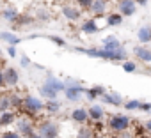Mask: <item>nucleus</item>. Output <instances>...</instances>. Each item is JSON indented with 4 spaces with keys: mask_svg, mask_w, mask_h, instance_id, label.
Here are the masks:
<instances>
[{
    "mask_svg": "<svg viewBox=\"0 0 151 138\" xmlns=\"http://www.w3.org/2000/svg\"><path fill=\"white\" fill-rule=\"evenodd\" d=\"M75 51H80V53H86L87 57H96V58H101V60H110V62L128 60L124 50L117 51V53H112V51H105L103 48H75Z\"/></svg>",
    "mask_w": 151,
    "mask_h": 138,
    "instance_id": "nucleus-1",
    "label": "nucleus"
},
{
    "mask_svg": "<svg viewBox=\"0 0 151 138\" xmlns=\"http://www.w3.org/2000/svg\"><path fill=\"white\" fill-rule=\"evenodd\" d=\"M130 124H132V120H130V117L126 113H114V115L109 117V122H107L110 131L116 133V134H123L130 127Z\"/></svg>",
    "mask_w": 151,
    "mask_h": 138,
    "instance_id": "nucleus-2",
    "label": "nucleus"
},
{
    "mask_svg": "<svg viewBox=\"0 0 151 138\" xmlns=\"http://www.w3.org/2000/svg\"><path fill=\"white\" fill-rule=\"evenodd\" d=\"M66 89H64V97L68 99V101H78L84 94H86V87H82L77 80H71V78H68L66 82Z\"/></svg>",
    "mask_w": 151,
    "mask_h": 138,
    "instance_id": "nucleus-3",
    "label": "nucleus"
},
{
    "mask_svg": "<svg viewBox=\"0 0 151 138\" xmlns=\"http://www.w3.org/2000/svg\"><path fill=\"white\" fill-rule=\"evenodd\" d=\"M23 108L27 110L29 115H36L45 110V101L36 96H27V97H23Z\"/></svg>",
    "mask_w": 151,
    "mask_h": 138,
    "instance_id": "nucleus-4",
    "label": "nucleus"
},
{
    "mask_svg": "<svg viewBox=\"0 0 151 138\" xmlns=\"http://www.w3.org/2000/svg\"><path fill=\"white\" fill-rule=\"evenodd\" d=\"M37 133H39L43 138H57V136H59V126H57L55 122L45 120V122L37 127Z\"/></svg>",
    "mask_w": 151,
    "mask_h": 138,
    "instance_id": "nucleus-5",
    "label": "nucleus"
},
{
    "mask_svg": "<svg viewBox=\"0 0 151 138\" xmlns=\"http://www.w3.org/2000/svg\"><path fill=\"white\" fill-rule=\"evenodd\" d=\"M16 126H18V133H20L22 136H27V138L36 131V129H34V122H32V119H29V117H18Z\"/></svg>",
    "mask_w": 151,
    "mask_h": 138,
    "instance_id": "nucleus-6",
    "label": "nucleus"
},
{
    "mask_svg": "<svg viewBox=\"0 0 151 138\" xmlns=\"http://www.w3.org/2000/svg\"><path fill=\"white\" fill-rule=\"evenodd\" d=\"M137 11L135 0H117V13L121 16H133Z\"/></svg>",
    "mask_w": 151,
    "mask_h": 138,
    "instance_id": "nucleus-7",
    "label": "nucleus"
},
{
    "mask_svg": "<svg viewBox=\"0 0 151 138\" xmlns=\"http://www.w3.org/2000/svg\"><path fill=\"white\" fill-rule=\"evenodd\" d=\"M100 18H101V16H96V18H87V20L82 23L80 30H82L84 34H96V32H100V30H101Z\"/></svg>",
    "mask_w": 151,
    "mask_h": 138,
    "instance_id": "nucleus-8",
    "label": "nucleus"
},
{
    "mask_svg": "<svg viewBox=\"0 0 151 138\" xmlns=\"http://www.w3.org/2000/svg\"><path fill=\"white\" fill-rule=\"evenodd\" d=\"M105 51H112V53H117V51H123L124 48H123V44H121V41L116 37V36H107L105 39H103V46H101Z\"/></svg>",
    "mask_w": 151,
    "mask_h": 138,
    "instance_id": "nucleus-9",
    "label": "nucleus"
},
{
    "mask_svg": "<svg viewBox=\"0 0 151 138\" xmlns=\"http://www.w3.org/2000/svg\"><path fill=\"white\" fill-rule=\"evenodd\" d=\"M62 14H64V18L69 20V21H77V20L82 18V11L78 9L77 4H68V6H64V7H62Z\"/></svg>",
    "mask_w": 151,
    "mask_h": 138,
    "instance_id": "nucleus-10",
    "label": "nucleus"
},
{
    "mask_svg": "<svg viewBox=\"0 0 151 138\" xmlns=\"http://www.w3.org/2000/svg\"><path fill=\"white\" fill-rule=\"evenodd\" d=\"M20 82V75L14 67H6L4 69V83L6 87H16Z\"/></svg>",
    "mask_w": 151,
    "mask_h": 138,
    "instance_id": "nucleus-11",
    "label": "nucleus"
},
{
    "mask_svg": "<svg viewBox=\"0 0 151 138\" xmlns=\"http://www.w3.org/2000/svg\"><path fill=\"white\" fill-rule=\"evenodd\" d=\"M43 85L50 87V89H52V90H55L57 94H59V92H64V89H66V83H64L62 80L55 78L53 75H48V76L45 78V83H43Z\"/></svg>",
    "mask_w": 151,
    "mask_h": 138,
    "instance_id": "nucleus-12",
    "label": "nucleus"
},
{
    "mask_svg": "<svg viewBox=\"0 0 151 138\" xmlns=\"http://www.w3.org/2000/svg\"><path fill=\"white\" fill-rule=\"evenodd\" d=\"M133 55L140 60V62H144V64H151V50L149 48H146V46H133Z\"/></svg>",
    "mask_w": 151,
    "mask_h": 138,
    "instance_id": "nucleus-13",
    "label": "nucleus"
},
{
    "mask_svg": "<svg viewBox=\"0 0 151 138\" xmlns=\"http://www.w3.org/2000/svg\"><path fill=\"white\" fill-rule=\"evenodd\" d=\"M69 117H71V120H73L75 124H86V122L89 120V113H87L86 108H75V110L69 113Z\"/></svg>",
    "mask_w": 151,
    "mask_h": 138,
    "instance_id": "nucleus-14",
    "label": "nucleus"
},
{
    "mask_svg": "<svg viewBox=\"0 0 151 138\" xmlns=\"http://www.w3.org/2000/svg\"><path fill=\"white\" fill-rule=\"evenodd\" d=\"M87 113H89V120H93V122H101L105 117V110L100 105H91Z\"/></svg>",
    "mask_w": 151,
    "mask_h": 138,
    "instance_id": "nucleus-15",
    "label": "nucleus"
},
{
    "mask_svg": "<svg viewBox=\"0 0 151 138\" xmlns=\"http://www.w3.org/2000/svg\"><path fill=\"white\" fill-rule=\"evenodd\" d=\"M107 7H109V2H107V0H94L89 11H91L94 16H105Z\"/></svg>",
    "mask_w": 151,
    "mask_h": 138,
    "instance_id": "nucleus-16",
    "label": "nucleus"
},
{
    "mask_svg": "<svg viewBox=\"0 0 151 138\" xmlns=\"http://www.w3.org/2000/svg\"><path fill=\"white\" fill-rule=\"evenodd\" d=\"M137 39H139V43H142V44H149V43H151V27H149V25L140 27V28L137 30Z\"/></svg>",
    "mask_w": 151,
    "mask_h": 138,
    "instance_id": "nucleus-17",
    "label": "nucleus"
},
{
    "mask_svg": "<svg viewBox=\"0 0 151 138\" xmlns=\"http://www.w3.org/2000/svg\"><path fill=\"white\" fill-rule=\"evenodd\" d=\"M2 18H4L6 21H9V23H16L18 18H20V13H18L16 7H6V9L2 11Z\"/></svg>",
    "mask_w": 151,
    "mask_h": 138,
    "instance_id": "nucleus-18",
    "label": "nucleus"
},
{
    "mask_svg": "<svg viewBox=\"0 0 151 138\" xmlns=\"http://www.w3.org/2000/svg\"><path fill=\"white\" fill-rule=\"evenodd\" d=\"M16 120H18V115H16L14 112H11V110L0 113V122H2V126H11V124H14Z\"/></svg>",
    "mask_w": 151,
    "mask_h": 138,
    "instance_id": "nucleus-19",
    "label": "nucleus"
},
{
    "mask_svg": "<svg viewBox=\"0 0 151 138\" xmlns=\"http://www.w3.org/2000/svg\"><path fill=\"white\" fill-rule=\"evenodd\" d=\"M0 39L6 41V43H7V46H16V44H20V43H22V37L14 36L13 32H0Z\"/></svg>",
    "mask_w": 151,
    "mask_h": 138,
    "instance_id": "nucleus-20",
    "label": "nucleus"
},
{
    "mask_svg": "<svg viewBox=\"0 0 151 138\" xmlns=\"http://www.w3.org/2000/svg\"><path fill=\"white\" fill-rule=\"evenodd\" d=\"M123 21H124V16H121L119 13L107 14V27H119V25H123Z\"/></svg>",
    "mask_w": 151,
    "mask_h": 138,
    "instance_id": "nucleus-21",
    "label": "nucleus"
},
{
    "mask_svg": "<svg viewBox=\"0 0 151 138\" xmlns=\"http://www.w3.org/2000/svg\"><path fill=\"white\" fill-rule=\"evenodd\" d=\"M103 94H105V89H103V87H100V85H96V87H91V89H87V90H86V96H87V99H89L91 103H93V101H94L98 96L101 97Z\"/></svg>",
    "mask_w": 151,
    "mask_h": 138,
    "instance_id": "nucleus-22",
    "label": "nucleus"
},
{
    "mask_svg": "<svg viewBox=\"0 0 151 138\" xmlns=\"http://www.w3.org/2000/svg\"><path fill=\"white\" fill-rule=\"evenodd\" d=\"M37 90H39V94H41L43 97H46L48 101H53V99H57V96H59L55 90H52V89H50V87H46V85H41Z\"/></svg>",
    "mask_w": 151,
    "mask_h": 138,
    "instance_id": "nucleus-23",
    "label": "nucleus"
},
{
    "mask_svg": "<svg viewBox=\"0 0 151 138\" xmlns=\"http://www.w3.org/2000/svg\"><path fill=\"white\" fill-rule=\"evenodd\" d=\"M60 108H62V103L57 101V99H53V101H46V103H45V110H46L48 113H57Z\"/></svg>",
    "mask_w": 151,
    "mask_h": 138,
    "instance_id": "nucleus-24",
    "label": "nucleus"
},
{
    "mask_svg": "<svg viewBox=\"0 0 151 138\" xmlns=\"http://www.w3.org/2000/svg\"><path fill=\"white\" fill-rule=\"evenodd\" d=\"M140 105H142V103H140L139 99H130V101H126L123 106H124L126 112H133V110H140Z\"/></svg>",
    "mask_w": 151,
    "mask_h": 138,
    "instance_id": "nucleus-25",
    "label": "nucleus"
},
{
    "mask_svg": "<svg viewBox=\"0 0 151 138\" xmlns=\"http://www.w3.org/2000/svg\"><path fill=\"white\" fill-rule=\"evenodd\" d=\"M123 71L124 73H135L137 71V64H135V60H124L123 62Z\"/></svg>",
    "mask_w": 151,
    "mask_h": 138,
    "instance_id": "nucleus-26",
    "label": "nucleus"
},
{
    "mask_svg": "<svg viewBox=\"0 0 151 138\" xmlns=\"http://www.w3.org/2000/svg\"><path fill=\"white\" fill-rule=\"evenodd\" d=\"M93 136H94V131L91 127H82L77 134V138H93Z\"/></svg>",
    "mask_w": 151,
    "mask_h": 138,
    "instance_id": "nucleus-27",
    "label": "nucleus"
},
{
    "mask_svg": "<svg viewBox=\"0 0 151 138\" xmlns=\"http://www.w3.org/2000/svg\"><path fill=\"white\" fill-rule=\"evenodd\" d=\"M93 2H94V0H75V4L78 6L80 11H82V9H91Z\"/></svg>",
    "mask_w": 151,
    "mask_h": 138,
    "instance_id": "nucleus-28",
    "label": "nucleus"
},
{
    "mask_svg": "<svg viewBox=\"0 0 151 138\" xmlns=\"http://www.w3.org/2000/svg\"><path fill=\"white\" fill-rule=\"evenodd\" d=\"M0 138H23L18 131H4Z\"/></svg>",
    "mask_w": 151,
    "mask_h": 138,
    "instance_id": "nucleus-29",
    "label": "nucleus"
},
{
    "mask_svg": "<svg viewBox=\"0 0 151 138\" xmlns=\"http://www.w3.org/2000/svg\"><path fill=\"white\" fill-rule=\"evenodd\" d=\"M101 101L105 103V105H112V106H116V101H114V97H112V94H103L101 96Z\"/></svg>",
    "mask_w": 151,
    "mask_h": 138,
    "instance_id": "nucleus-30",
    "label": "nucleus"
},
{
    "mask_svg": "<svg viewBox=\"0 0 151 138\" xmlns=\"http://www.w3.org/2000/svg\"><path fill=\"white\" fill-rule=\"evenodd\" d=\"M20 64H22V67H29V65H30L29 57H27V55H22V57H20Z\"/></svg>",
    "mask_w": 151,
    "mask_h": 138,
    "instance_id": "nucleus-31",
    "label": "nucleus"
},
{
    "mask_svg": "<svg viewBox=\"0 0 151 138\" xmlns=\"http://www.w3.org/2000/svg\"><path fill=\"white\" fill-rule=\"evenodd\" d=\"M50 41H53L55 44H59V46H66V43H64V39H60V37H55V36H50Z\"/></svg>",
    "mask_w": 151,
    "mask_h": 138,
    "instance_id": "nucleus-32",
    "label": "nucleus"
},
{
    "mask_svg": "<svg viewBox=\"0 0 151 138\" xmlns=\"http://www.w3.org/2000/svg\"><path fill=\"white\" fill-rule=\"evenodd\" d=\"M7 55H9L11 58H14V57L18 55V51H16V48H14V46H7Z\"/></svg>",
    "mask_w": 151,
    "mask_h": 138,
    "instance_id": "nucleus-33",
    "label": "nucleus"
},
{
    "mask_svg": "<svg viewBox=\"0 0 151 138\" xmlns=\"http://www.w3.org/2000/svg\"><path fill=\"white\" fill-rule=\"evenodd\" d=\"M140 110L142 112H151V103H142L140 105Z\"/></svg>",
    "mask_w": 151,
    "mask_h": 138,
    "instance_id": "nucleus-34",
    "label": "nucleus"
},
{
    "mask_svg": "<svg viewBox=\"0 0 151 138\" xmlns=\"http://www.w3.org/2000/svg\"><path fill=\"white\" fill-rule=\"evenodd\" d=\"M135 4H137V6H142V7H144V6H147V4H149V0H135Z\"/></svg>",
    "mask_w": 151,
    "mask_h": 138,
    "instance_id": "nucleus-35",
    "label": "nucleus"
},
{
    "mask_svg": "<svg viewBox=\"0 0 151 138\" xmlns=\"http://www.w3.org/2000/svg\"><path fill=\"white\" fill-rule=\"evenodd\" d=\"M2 87H6V83H4V71L0 69V89Z\"/></svg>",
    "mask_w": 151,
    "mask_h": 138,
    "instance_id": "nucleus-36",
    "label": "nucleus"
},
{
    "mask_svg": "<svg viewBox=\"0 0 151 138\" xmlns=\"http://www.w3.org/2000/svg\"><path fill=\"white\" fill-rule=\"evenodd\" d=\"M144 127H146V131H147V133H151V119L146 122V126H144Z\"/></svg>",
    "mask_w": 151,
    "mask_h": 138,
    "instance_id": "nucleus-37",
    "label": "nucleus"
},
{
    "mask_svg": "<svg viewBox=\"0 0 151 138\" xmlns=\"http://www.w3.org/2000/svg\"><path fill=\"white\" fill-rule=\"evenodd\" d=\"M29 138H43V136H41V134H39L37 131H34V133H32V134H30Z\"/></svg>",
    "mask_w": 151,
    "mask_h": 138,
    "instance_id": "nucleus-38",
    "label": "nucleus"
},
{
    "mask_svg": "<svg viewBox=\"0 0 151 138\" xmlns=\"http://www.w3.org/2000/svg\"><path fill=\"white\" fill-rule=\"evenodd\" d=\"M93 138H105V136H101V134H94Z\"/></svg>",
    "mask_w": 151,
    "mask_h": 138,
    "instance_id": "nucleus-39",
    "label": "nucleus"
},
{
    "mask_svg": "<svg viewBox=\"0 0 151 138\" xmlns=\"http://www.w3.org/2000/svg\"><path fill=\"white\" fill-rule=\"evenodd\" d=\"M110 138H121V136H119V134H112Z\"/></svg>",
    "mask_w": 151,
    "mask_h": 138,
    "instance_id": "nucleus-40",
    "label": "nucleus"
},
{
    "mask_svg": "<svg viewBox=\"0 0 151 138\" xmlns=\"http://www.w3.org/2000/svg\"><path fill=\"white\" fill-rule=\"evenodd\" d=\"M0 127H2V122H0Z\"/></svg>",
    "mask_w": 151,
    "mask_h": 138,
    "instance_id": "nucleus-41",
    "label": "nucleus"
}]
</instances>
